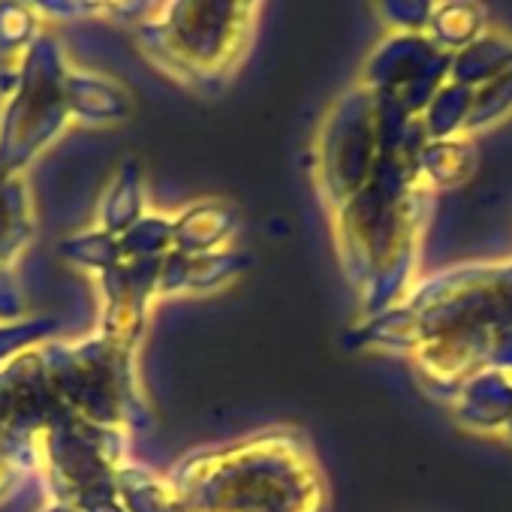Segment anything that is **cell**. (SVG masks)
Instances as JSON below:
<instances>
[{
    "mask_svg": "<svg viewBox=\"0 0 512 512\" xmlns=\"http://www.w3.org/2000/svg\"><path fill=\"white\" fill-rule=\"evenodd\" d=\"M184 512H323L326 485L296 431H263L181 455L166 473Z\"/></svg>",
    "mask_w": 512,
    "mask_h": 512,
    "instance_id": "6da1fadb",
    "label": "cell"
},
{
    "mask_svg": "<svg viewBox=\"0 0 512 512\" xmlns=\"http://www.w3.org/2000/svg\"><path fill=\"white\" fill-rule=\"evenodd\" d=\"M266 0H163L136 25L139 52L181 88L220 94L241 70Z\"/></svg>",
    "mask_w": 512,
    "mask_h": 512,
    "instance_id": "7a4b0ae2",
    "label": "cell"
},
{
    "mask_svg": "<svg viewBox=\"0 0 512 512\" xmlns=\"http://www.w3.org/2000/svg\"><path fill=\"white\" fill-rule=\"evenodd\" d=\"M133 344L94 329L79 341H46L40 347L52 395L73 413L127 431L130 437L151 425V410L136 377Z\"/></svg>",
    "mask_w": 512,
    "mask_h": 512,
    "instance_id": "3957f363",
    "label": "cell"
},
{
    "mask_svg": "<svg viewBox=\"0 0 512 512\" xmlns=\"http://www.w3.org/2000/svg\"><path fill=\"white\" fill-rule=\"evenodd\" d=\"M70 67L49 31L16 61V85L0 100V166L10 175H25L73 124L64 97Z\"/></svg>",
    "mask_w": 512,
    "mask_h": 512,
    "instance_id": "277c9868",
    "label": "cell"
},
{
    "mask_svg": "<svg viewBox=\"0 0 512 512\" xmlns=\"http://www.w3.org/2000/svg\"><path fill=\"white\" fill-rule=\"evenodd\" d=\"M130 434L97 425L58 398L40 434V470L52 503L73 512L118 497V473L130 461Z\"/></svg>",
    "mask_w": 512,
    "mask_h": 512,
    "instance_id": "5b68a950",
    "label": "cell"
},
{
    "mask_svg": "<svg viewBox=\"0 0 512 512\" xmlns=\"http://www.w3.org/2000/svg\"><path fill=\"white\" fill-rule=\"evenodd\" d=\"M377 151L374 94L356 82L332 100L314 139V178L332 211L368 184Z\"/></svg>",
    "mask_w": 512,
    "mask_h": 512,
    "instance_id": "8992f818",
    "label": "cell"
},
{
    "mask_svg": "<svg viewBox=\"0 0 512 512\" xmlns=\"http://www.w3.org/2000/svg\"><path fill=\"white\" fill-rule=\"evenodd\" d=\"M52 404L40 347L0 365V500L40 470V434Z\"/></svg>",
    "mask_w": 512,
    "mask_h": 512,
    "instance_id": "52a82bcc",
    "label": "cell"
},
{
    "mask_svg": "<svg viewBox=\"0 0 512 512\" xmlns=\"http://www.w3.org/2000/svg\"><path fill=\"white\" fill-rule=\"evenodd\" d=\"M449 70L452 55L437 49L428 34H386L368 52L356 82L419 118L431 97L449 82Z\"/></svg>",
    "mask_w": 512,
    "mask_h": 512,
    "instance_id": "ba28073f",
    "label": "cell"
},
{
    "mask_svg": "<svg viewBox=\"0 0 512 512\" xmlns=\"http://www.w3.org/2000/svg\"><path fill=\"white\" fill-rule=\"evenodd\" d=\"M34 199L25 175L0 166V320H22L25 296L19 284V260L34 238Z\"/></svg>",
    "mask_w": 512,
    "mask_h": 512,
    "instance_id": "9c48e42d",
    "label": "cell"
},
{
    "mask_svg": "<svg viewBox=\"0 0 512 512\" xmlns=\"http://www.w3.org/2000/svg\"><path fill=\"white\" fill-rule=\"evenodd\" d=\"M64 97L70 121L79 127H118L133 115V94L127 85L85 67H70Z\"/></svg>",
    "mask_w": 512,
    "mask_h": 512,
    "instance_id": "30bf717a",
    "label": "cell"
},
{
    "mask_svg": "<svg viewBox=\"0 0 512 512\" xmlns=\"http://www.w3.org/2000/svg\"><path fill=\"white\" fill-rule=\"evenodd\" d=\"M241 217L226 199H199L172 214V250L187 256L223 250L238 235Z\"/></svg>",
    "mask_w": 512,
    "mask_h": 512,
    "instance_id": "8fae6325",
    "label": "cell"
},
{
    "mask_svg": "<svg viewBox=\"0 0 512 512\" xmlns=\"http://www.w3.org/2000/svg\"><path fill=\"white\" fill-rule=\"evenodd\" d=\"M512 67V31L491 25L473 43L452 55L449 79L464 88H482Z\"/></svg>",
    "mask_w": 512,
    "mask_h": 512,
    "instance_id": "7c38bea8",
    "label": "cell"
},
{
    "mask_svg": "<svg viewBox=\"0 0 512 512\" xmlns=\"http://www.w3.org/2000/svg\"><path fill=\"white\" fill-rule=\"evenodd\" d=\"M148 211L145 205V181H142V169L136 160H124L112 181L106 184V190L97 199V211H94V223L103 232L121 235L127 226H133L142 214Z\"/></svg>",
    "mask_w": 512,
    "mask_h": 512,
    "instance_id": "4fadbf2b",
    "label": "cell"
},
{
    "mask_svg": "<svg viewBox=\"0 0 512 512\" xmlns=\"http://www.w3.org/2000/svg\"><path fill=\"white\" fill-rule=\"evenodd\" d=\"M488 28H491V19L482 0H437L425 34L437 49L455 55Z\"/></svg>",
    "mask_w": 512,
    "mask_h": 512,
    "instance_id": "5bb4252c",
    "label": "cell"
},
{
    "mask_svg": "<svg viewBox=\"0 0 512 512\" xmlns=\"http://www.w3.org/2000/svg\"><path fill=\"white\" fill-rule=\"evenodd\" d=\"M118 497L127 512H184L166 473H154L139 461H124L118 473Z\"/></svg>",
    "mask_w": 512,
    "mask_h": 512,
    "instance_id": "9a60e30c",
    "label": "cell"
},
{
    "mask_svg": "<svg viewBox=\"0 0 512 512\" xmlns=\"http://www.w3.org/2000/svg\"><path fill=\"white\" fill-rule=\"evenodd\" d=\"M476 166V145L473 136L455 139H431L419 160V175L425 187H452L464 181Z\"/></svg>",
    "mask_w": 512,
    "mask_h": 512,
    "instance_id": "2e32d148",
    "label": "cell"
},
{
    "mask_svg": "<svg viewBox=\"0 0 512 512\" xmlns=\"http://www.w3.org/2000/svg\"><path fill=\"white\" fill-rule=\"evenodd\" d=\"M473 88H464L458 82H446L431 103L425 106V112L419 115L428 139H455V136H467V124H470V112H473Z\"/></svg>",
    "mask_w": 512,
    "mask_h": 512,
    "instance_id": "e0dca14e",
    "label": "cell"
},
{
    "mask_svg": "<svg viewBox=\"0 0 512 512\" xmlns=\"http://www.w3.org/2000/svg\"><path fill=\"white\" fill-rule=\"evenodd\" d=\"M61 253H64V260H70L73 266L91 272L94 278H100L109 269H115V266L124 263L118 235L103 232L97 226H88V229H79V232L67 235L61 241Z\"/></svg>",
    "mask_w": 512,
    "mask_h": 512,
    "instance_id": "ac0fdd59",
    "label": "cell"
},
{
    "mask_svg": "<svg viewBox=\"0 0 512 512\" xmlns=\"http://www.w3.org/2000/svg\"><path fill=\"white\" fill-rule=\"evenodd\" d=\"M244 256L235 247H223V250H211V253H199L187 260V284H184V296L196 293H217L223 287H229L241 272H244Z\"/></svg>",
    "mask_w": 512,
    "mask_h": 512,
    "instance_id": "d6986e66",
    "label": "cell"
},
{
    "mask_svg": "<svg viewBox=\"0 0 512 512\" xmlns=\"http://www.w3.org/2000/svg\"><path fill=\"white\" fill-rule=\"evenodd\" d=\"M43 19L25 0H0V61H19L43 34Z\"/></svg>",
    "mask_w": 512,
    "mask_h": 512,
    "instance_id": "ffe728a7",
    "label": "cell"
},
{
    "mask_svg": "<svg viewBox=\"0 0 512 512\" xmlns=\"http://www.w3.org/2000/svg\"><path fill=\"white\" fill-rule=\"evenodd\" d=\"M124 260H160L172 250V214L145 211L118 235Z\"/></svg>",
    "mask_w": 512,
    "mask_h": 512,
    "instance_id": "44dd1931",
    "label": "cell"
},
{
    "mask_svg": "<svg viewBox=\"0 0 512 512\" xmlns=\"http://www.w3.org/2000/svg\"><path fill=\"white\" fill-rule=\"evenodd\" d=\"M512 118V67L491 79L488 85L476 88L473 94V112L467 124V136H479L497 124Z\"/></svg>",
    "mask_w": 512,
    "mask_h": 512,
    "instance_id": "7402d4cb",
    "label": "cell"
},
{
    "mask_svg": "<svg viewBox=\"0 0 512 512\" xmlns=\"http://www.w3.org/2000/svg\"><path fill=\"white\" fill-rule=\"evenodd\" d=\"M58 332L55 317H22V320H0V365L13 362L16 356L43 347Z\"/></svg>",
    "mask_w": 512,
    "mask_h": 512,
    "instance_id": "603a6c76",
    "label": "cell"
},
{
    "mask_svg": "<svg viewBox=\"0 0 512 512\" xmlns=\"http://www.w3.org/2000/svg\"><path fill=\"white\" fill-rule=\"evenodd\" d=\"M437 0H374L386 34H425Z\"/></svg>",
    "mask_w": 512,
    "mask_h": 512,
    "instance_id": "cb8c5ba5",
    "label": "cell"
},
{
    "mask_svg": "<svg viewBox=\"0 0 512 512\" xmlns=\"http://www.w3.org/2000/svg\"><path fill=\"white\" fill-rule=\"evenodd\" d=\"M25 4L46 22H76V19H103L100 7L91 0H25Z\"/></svg>",
    "mask_w": 512,
    "mask_h": 512,
    "instance_id": "d4e9b609",
    "label": "cell"
},
{
    "mask_svg": "<svg viewBox=\"0 0 512 512\" xmlns=\"http://www.w3.org/2000/svg\"><path fill=\"white\" fill-rule=\"evenodd\" d=\"M100 7L103 19H145L151 13V0H91Z\"/></svg>",
    "mask_w": 512,
    "mask_h": 512,
    "instance_id": "484cf974",
    "label": "cell"
},
{
    "mask_svg": "<svg viewBox=\"0 0 512 512\" xmlns=\"http://www.w3.org/2000/svg\"><path fill=\"white\" fill-rule=\"evenodd\" d=\"M43 512H73V509H67V506H61V503H52V506H46Z\"/></svg>",
    "mask_w": 512,
    "mask_h": 512,
    "instance_id": "4316f807",
    "label": "cell"
}]
</instances>
